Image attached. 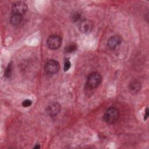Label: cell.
<instances>
[{"label": "cell", "instance_id": "8fae6325", "mask_svg": "<svg viewBox=\"0 0 149 149\" xmlns=\"http://www.w3.org/2000/svg\"><path fill=\"white\" fill-rule=\"evenodd\" d=\"M77 45L75 44L72 43L67 45L65 48V52L66 53H72L77 49Z\"/></svg>", "mask_w": 149, "mask_h": 149}, {"label": "cell", "instance_id": "5b68a950", "mask_svg": "<svg viewBox=\"0 0 149 149\" xmlns=\"http://www.w3.org/2000/svg\"><path fill=\"white\" fill-rule=\"evenodd\" d=\"M27 10V6L24 2L19 1L14 3L12 6L13 14L23 15Z\"/></svg>", "mask_w": 149, "mask_h": 149}, {"label": "cell", "instance_id": "52a82bcc", "mask_svg": "<svg viewBox=\"0 0 149 149\" xmlns=\"http://www.w3.org/2000/svg\"><path fill=\"white\" fill-rule=\"evenodd\" d=\"M61 110V105L58 102H52L48 104L46 108V112L50 116L57 115Z\"/></svg>", "mask_w": 149, "mask_h": 149}, {"label": "cell", "instance_id": "3957f363", "mask_svg": "<svg viewBox=\"0 0 149 149\" xmlns=\"http://www.w3.org/2000/svg\"><path fill=\"white\" fill-rule=\"evenodd\" d=\"M59 63L58 61L54 59L48 61L44 66L45 72L49 74H54L58 73L59 70Z\"/></svg>", "mask_w": 149, "mask_h": 149}, {"label": "cell", "instance_id": "7a4b0ae2", "mask_svg": "<svg viewBox=\"0 0 149 149\" xmlns=\"http://www.w3.org/2000/svg\"><path fill=\"white\" fill-rule=\"evenodd\" d=\"M102 81V77L98 72L91 73L87 79L86 84L90 89H94L97 88Z\"/></svg>", "mask_w": 149, "mask_h": 149}, {"label": "cell", "instance_id": "ba28073f", "mask_svg": "<svg viewBox=\"0 0 149 149\" xmlns=\"http://www.w3.org/2000/svg\"><path fill=\"white\" fill-rule=\"evenodd\" d=\"M122 41V39L120 36L115 35L111 37L108 39L107 45L109 49H113L117 47L118 45H119L121 44Z\"/></svg>", "mask_w": 149, "mask_h": 149}, {"label": "cell", "instance_id": "6da1fadb", "mask_svg": "<svg viewBox=\"0 0 149 149\" xmlns=\"http://www.w3.org/2000/svg\"><path fill=\"white\" fill-rule=\"evenodd\" d=\"M119 111L115 107H110L105 112L103 116L104 121L108 124H113L119 118Z\"/></svg>", "mask_w": 149, "mask_h": 149}, {"label": "cell", "instance_id": "e0dca14e", "mask_svg": "<svg viewBox=\"0 0 149 149\" xmlns=\"http://www.w3.org/2000/svg\"><path fill=\"white\" fill-rule=\"evenodd\" d=\"M40 148V146H39V144H36L34 147V148Z\"/></svg>", "mask_w": 149, "mask_h": 149}, {"label": "cell", "instance_id": "8992f818", "mask_svg": "<svg viewBox=\"0 0 149 149\" xmlns=\"http://www.w3.org/2000/svg\"><path fill=\"white\" fill-rule=\"evenodd\" d=\"M93 22L88 19H84L80 22L79 30L82 33L88 34L90 33L93 29Z\"/></svg>", "mask_w": 149, "mask_h": 149}, {"label": "cell", "instance_id": "5bb4252c", "mask_svg": "<svg viewBox=\"0 0 149 149\" xmlns=\"http://www.w3.org/2000/svg\"><path fill=\"white\" fill-rule=\"evenodd\" d=\"M32 104V102L30 100H29V99H26L25 100H24L22 103V106H23L24 107H30Z\"/></svg>", "mask_w": 149, "mask_h": 149}, {"label": "cell", "instance_id": "30bf717a", "mask_svg": "<svg viewBox=\"0 0 149 149\" xmlns=\"http://www.w3.org/2000/svg\"><path fill=\"white\" fill-rule=\"evenodd\" d=\"M23 21V17L22 15L13 14L10 17V22L13 26L19 25Z\"/></svg>", "mask_w": 149, "mask_h": 149}, {"label": "cell", "instance_id": "4fadbf2b", "mask_svg": "<svg viewBox=\"0 0 149 149\" xmlns=\"http://www.w3.org/2000/svg\"><path fill=\"white\" fill-rule=\"evenodd\" d=\"M71 66V63L69 61V59H66L65 61V63H64V66H63V70L65 72L68 71L69 68H70Z\"/></svg>", "mask_w": 149, "mask_h": 149}, {"label": "cell", "instance_id": "2e32d148", "mask_svg": "<svg viewBox=\"0 0 149 149\" xmlns=\"http://www.w3.org/2000/svg\"><path fill=\"white\" fill-rule=\"evenodd\" d=\"M148 115H149V111H148V108H146V111H145V114H144V120H147L148 117Z\"/></svg>", "mask_w": 149, "mask_h": 149}, {"label": "cell", "instance_id": "9c48e42d", "mask_svg": "<svg viewBox=\"0 0 149 149\" xmlns=\"http://www.w3.org/2000/svg\"><path fill=\"white\" fill-rule=\"evenodd\" d=\"M141 86L140 83L136 80H132L129 84V90L132 94H137L141 89Z\"/></svg>", "mask_w": 149, "mask_h": 149}, {"label": "cell", "instance_id": "7c38bea8", "mask_svg": "<svg viewBox=\"0 0 149 149\" xmlns=\"http://www.w3.org/2000/svg\"><path fill=\"white\" fill-rule=\"evenodd\" d=\"M12 72V62H10L8 65L5 70L4 75L6 78H9L11 76Z\"/></svg>", "mask_w": 149, "mask_h": 149}, {"label": "cell", "instance_id": "277c9868", "mask_svg": "<svg viewBox=\"0 0 149 149\" xmlns=\"http://www.w3.org/2000/svg\"><path fill=\"white\" fill-rule=\"evenodd\" d=\"M62 38L60 36L55 34L50 36L47 40V45L51 49H56L61 45Z\"/></svg>", "mask_w": 149, "mask_h": 149}, {"label": "cell", "instance_id": "9a60e30c", "mask_svg": "<svg viewBox=\"0 0 149 149\" xmlns=\"http://www.w3.org/2000/svg\"><path fill=\"white\" fill-rule=\"evenodd\" d=\"M72 19L74 22H76L77 20H79L80 18V14L79 13H74L73 15H72Z\"/></svg>", "mask_w": 149, "mask_h": 149}]
</instances>
